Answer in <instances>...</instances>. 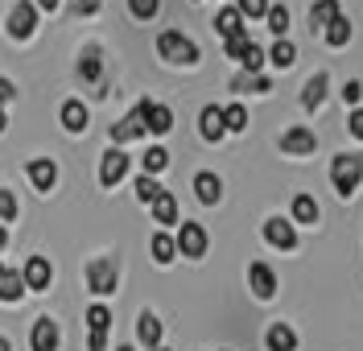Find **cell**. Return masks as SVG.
<instances>
[{
    "label": "cell",
    "mask_w": 363,
    "mask_h": 351,
    "mask_svg": "<svg viewBox=\"0 0 363 351\" xmlns=\"http://www.w3.org/2000/svg\"><path fill=\"white\" fill-rule=\"evenodd\" d=\"M157 54L165 62H174V67H194L199 62V46L186 33H178V29H165L157 38Z\"/></svg>",
    "instance_id": "6da1fadb"
},
{
    "label": "cell",
    "mask_w": 363,
    "mask_h": 351,
    "mask_svg": "<svg viewBox=\"0 0 363 351\" xmlns=\"http://www.w3.org/2000/svg\"><path fill=\"white\" fill-rule=\"evenodd\" d=\"M359 178H363V162H359V157H351V153H339V157L330 162V182H335V190H339L342 199H347V194H355Z\"/></svg>",
    "instance_id": "7a4b0ae2"
},
{
    "label": "cell",
    "mask_w": 363,
    "mask_h": 351,
    "mask_svg": "<svg viewBox=\"0 0 363 351\" xmlns=\"http://www.w3.org/2000/svg\"><path fill=\"white\" fill-rule=\"evenodd\" d=\"M116 281H120V273H116V260L112 257H99L87 264V285L91 294H116Z\"/></svg>",
    "instance_id": "3957f363"
},
{
    "label": "cell",
    "mask_w": 363,
    "mask_h": 351,
    "mask_svg": "<svg viewBox=\"0 0 363 351\" xmlns=\"http://www.w3.org/2000/svg\"><path fill=\"white\" fill-rule=\"evenodd\" d=\"M206 232H203V223H182V232H178V252L182 257H190V260H203L206 257Z\"/></svg>",
    "instance_id": "277c9868"
},
{
    "label": "cell",
    "mask_w": 363,
    "mask_h": 351,
    "mask_svg": "<svg viewBox=\"0 0 363 351\" xmlns=\"http://www.w3.org/2000/svg\"><path fill=\"white\" fill-rule=\"evenodd\" d=\"M33 29H38V4L21 0V4L9 13V33H13L17 42H25V38H33Z\"/></svg>",
    "instance_id": "5b68a950"
},
{
    "label": "cell",
    "mask_w": 363,
    "mask_h": 351,
    "mask_svg": "<svg viewBox=\"0 0 363 351\" xmlns=\"http://www.w3.org/2000/svg\"><path fill=\"white\" fill-rule=\"evenodd\" d=\"M136 108H140V116H145V128H149V133H157V137H165V133L174 128V112H169L165 104H153V99H140Z\"/></svg>",
    "instance_id": "8992f818"
},
{
    "label": "cell",
    "mask_w": 363,
    "mask_h": 351,
    "mask_svg": "<svg viewBox=\"0 0 363 351\" xmlns=\"http://www.w3.org/2000/svg\"><path fill=\"white\" fill-rule=\"evenodd\" d=\"M264 240H269L272 248H297V228L289 223V219H281V215H272V219H264Z\"/></svg>",
    "instance_id": "52a82bcc"
},
{
    "label": "cell",
    "mask_w": 363,
    "mask_h": 351,
    "mask_svg": "<svg viewBox=\"0 0 363 351\" xmlns=\"http://www.w3.org/2000/svg\"><path fill=\"white\" fill-rule=\"evenodd\" d=\"M124 174H128V153H124V149H108L104 162H99V182H104V186H116Z\"/></svg>",
    "instance_id": "ba28073f"
},
{
    "label": "cell",
    "mask_w": 363,
    "mask_h": 351,
    "mask_svg": "<svg viewBox=\"0 0 363 351\" xmlns=\"http://www.w3.org/2000/svg\"><path fill=\"white\" fill-rule=\"evenodd\" d=\"M314 145H318V137L310 133V128H301V124L281 137V149H285L289 157H306V153H314Z\"/></svg>",
    "instance_id": "9c48e42d"
},
{
    "label": "cell",
    "mask_w": 363,
    "mask_h": 351,
    "mask_svg": "<svg viewBox=\"0 0 363 351\" xmlns=\"http://www.w3.org/2000/svg\"><path fill=\"white\" fill-rule=\"evenodd\" d=\"M199 133H203V140H223L227 120H223V108H219V104H206L203 108V116H199Z\"/></svg>",
    "instance_id": "30bf717a"
},
{
    "label": "cell",
    "mask_w": 363,
    "mask_h": 351,
    "mask_svg": "<svg viewBox=\"0 0 363 351\" xmlns=\"http://www.w3.org/2000/svg\"><path fill=\"white\" fill-rule=\"evenodd\" d=\"M145 133H149V128H145V116H140V108H133V112L120 120V124H112V140H116V145H128V140L145 137Z\"/></svg>",
    "instance_id": "8fae6325"
},
{
    "label": "cell",
    "mask_w": 363,
    "mask_h": 351,
    "mask_svg": "<svg viewBox=\"0 0 363 351\" xmlns=\"http://www.w3.org/2000/svg\"><path fill=\"white\" fill-rule=\"evenodd\" d=\"M248 285H252L256 298H272V294H277V273H272L264 260H256V264L248 269Z\"/></svg>",
    "instance_id": "7c38bea8"
},
{
    "label": "cell",
    "mask_w": 363,
    "mask_h": 351,
    "mask_svg": "<svg viewBox=\"0 0 363 351\" xmlns=\"http://www.w3.org/2000/svg\"><path fill=\"white\" fill-rule=\"evenodd\" d=\"M29 347L33 351H58V323L54 318H38L33 335H29Z\"/></svg>",
    "instance_id": "4fadbf2b"
},
{
    "label": "cell",
    "mask_w": 363,
    "mask_h": 351,
    "mask_svg": "<svg viewBox=\"0 0 363 351\" xmlns=\"http://www.w3.org/2000/svg\"><path fill=\"white\" fill-rule=\"evenodd\" d=\"M29 182H33V190H54V182H58V165L50 162V157H38V162H29Z\"/></svg>",
    "instance_id": "5bb4252c"
},
{
    "label": "cell",
    "mask_w": 363,
    "mask_h": 351,
    "mask_svg": "<svg viewBox=\"0 0 363 351\" xmlns=\"http://www.w3.org/2000/svg\"><path fill=\"white\" fill-rule=\"evenodd\" d=\"M21 277H25L29 289H45L50 277H54V269H50V260H45V257H29V260H25V269H21Z\"/></svg>",
    "instance_id": "9a60e30c"
},
{
    "label": "cell",
    "mask_w": 363,
    "mask_h": 351,
    "mask_svg": "<svg viewBox=\"0 0 363 351\" xmlns=\"http://www.w3.org/2000/svg\"><path fill=\"white\" fill-rule=\"evenodd\" d=\"M194 194H199V203L215 207V203H219V194H223V182H219V174H211V169L194 174Z\"/></svg>",
    "instance_id": "2e32d148"
},
{
    "label": "cell",
    "mask_w": 363,
    "mask_h": 351,
    "mask_svg": "<svg viewBox=\"0 0 363 351\" xmlns=\"http://www.w3.org/2000/svg\"><path fill=\"white\" fill-rule=\"evenodd\" d=\"M136 335H140V343L149 351L161 347V318L153 314V310H140V318H136Z\"/></svg>",
    "instance_id": "e0dca14e"
},
{
    "label": "cell",
    "mask_w": 363,
    "mask_h": 351,
    "mask_svg": "<svg viewBox=\"0 0 363 351\" xmlns=\"http://www.w3.org/2000/svg\"><path fill=\"white\" fill-rule=\"evenodd\" d=\"M264 347L269 351H297V330L289 323H272L264 335Z\"/></svg>",
    "instance_id": "ac0fdd59"
},
{
    "label": "cell",
    "mask_w": 363,
    "mask_h": 351,
    "mask_svg": "<svg viewBox=\"0 0 363 351\" xmlns=\"http://www.w3.org/2000/svg\"><path fill=\"white\" fill-rule=\"evenodd\" d=\"M215 29H219V38H223V42H231V38H248L240 9H223V13L215 17Z\"/></svg>",
    "instance_id": "d6986e66"
},
{
    "label": "cell",
    "mask_w": 363,
    "mask_h": 351,
    "mask_svg": "<svg viewBox=\"0 0 363 351\" xmlns=\"http://www.w3.org/2000/svg\"><path fill=\"white\" fill-rule=\"evenodd\" d=\"M326 87H330V79L318 70L314 79L301 87V108H306V112H318V108H322V99H326Z\"/></svg>",
    "instance_id": "ffe728a7"
},
{
    "label": "cell",
    "mask_w": 363,
    "mask_h": 351,
    "mask_svg": "<svg viewBox=\"0 0 363 351\" xmlns=\"http://www.w3.org/2000/svg\"><path fill=\"white\" fill-rule=\"evenodd\" d=\"M342 9H339V0H318L314 9H310V29L314 33H326V25L339 17Z\"/></svg>",
    "instance_id": "44dd1931"
},
{
    "label": "cell",
    "mask_w": 363,
    "mask_h": 351,
    "mask_svg": "<svg viewBox=\"0 0 363 351\" xmlns=\"http://www.w3.org/2000/svg\"><path fill=\"white\" fill-rule=\"evenodd\" d=\"M25 289H29V285H25V277L17 269H4V273H0V302H17Z\"/></svg>",
    "instance_id": "7402d4cb"
},
{
    "label": "cell",
    "mask_w": 363,
    "mask_h": 351,
    "mask_svg": "<svg viewBox=\"0 0 363 351\" xmlns=\"http://www.w3.org/2000/svg\"><path fill=\"white\" fill-rule=\"evenodd\" d=\"M62 128H67V133H83V128H87V108H83L79 99H67V104H62Z\"/></svg>",
    "instance_id": "603a6c76"
},
{
    "label": "cell",
    "mask_w": 363,
    "mask_h": 351,
    "mask_svg": "<svg viewBox=\"0 0 363 351\" xmlns=\"http://www.w3.org/2000/svg\"><path fill=\"white\" fill-rule=\"evenodd\" d=\"M231 91H256V95H264V91H272V83L264 79V74H244V70H240V74L231 79Z\"/></svg>",
    "instance_id": "cb8c5ba5"
},
{
    "label": "cell",
    "mask_w": 363,
    "mask_h": 351,
    "mask_svg": "<svg viewBox=\"0 0 363 351\" xmlns=\"http://www.w3.org/2000/svg\"><path fill=\"white\" fill-rule=\"evenodd\" d=\"M149 252H153L157 264H169V260L178 257V240H169L165 232H157V235H153V244H149Z\"/></svg>",
    "instance_id": "d4e9b609"
},
{
    "label": "cell",
    "mask_w": 363,
    "mask_h": 351,
    "mask_svg": "<svg viewBox=\"0 0 363 351\" xmlns=\"http://www.w3.org/2000/svg\"><path fill=\"white\" fill-rule=\"evenodd\" d=\"M112 327V310L108 306H91L87 310V335H108Z\"/></svg>",
    "instance_id": "484cf974"
},
{
    "label": "cell",
    "mask_w": 363,
    "mask_h": 351,
    "mask_svg": "<svg viewBox=\"0 0 363 351\" xmlns=\"http://www.w3.org/2000/svg\"><path fill=\"white\" fill-rule=\"evenodd\" d=\"M322 38H326V42H330V46H347V42H351V21H347V17H335V21L326 25V33H322Z\"/></svg>",
    "instance_id": "4316f807"
},
{
    "label": "cell",
    "mask_w": 363,
    "mask_h": 351,
    "mask_svg": "<svg viewBox=\"0 0 363 351\" xmlns=\"http://www.w3.org/2000/svg\"><path fill=\"white\" fill-rule=\"evenodd\" d=\"M153 219L157 223H178V199L174 194H161L157 203H153Z\"/></svg>",
    "instance_id": "83f0119b"
},
{
    "label": "cell",
    "mask_w": 363,
    "mask_h": 351,
    "mask_svg": "<svg viewBox=\"0 0 363 351\" xmlns=\"http://www.w3.org/2000/svg\"><path fill=\"white\" fill-rule=\"evenodd\" d=\"M264 62H269V54H264V50L256 46V42H252V46L244 50V58H240L244 74H260V70H264Z\"/></svg>",
    "instance_id": "f1b7e54d"
},
{
    "label": "cell",
    "mask_w": 363,
    "mask_h": 351,
    "mask_svg": "<svg viewBox=\"0 0 363 351\" xmlns=\"http://www.w3.org/2000/svg\"><path fill=\"white\" fill-rule=\"evenodd\" d=\"M223 120H227V133H244V128H248V108H244V104H227Z\"/></svg>",
    "instance_id": "f546056e"
},
{
    "label": "cell",
    "mask_w": 363,
    "mask_h": 351,
    "mask_svg": "<svg viewBox=\"0 0 363 351\" xmlns=\"http://www.w3.org/2000/svg\"><path fill=\"white\" fill-rule=\"evenodd\" d=\"M294 58H297V50H294V42H285V38L269 50V62H272V67H281V70L294 67Z\"/></svg>",
    "instance_id": "4dcf8cb0"
},
{
    "label": "cell",
    "mask_w": 363,
    "mask_h": 351,
    "mask_svg": "<svg viewBox=\"0 0 363 351\" xmlns=\"http://www.w3.org/2000/svg\"><path fill=\"white\" fill-rule=\"evenodd\" d=\"M79 74H83L87 83H99V74H104V62H99V50H87V54H83V62H79Z\"/></svg>",
    "instance_id": "1f68e13d"
},
{
    "label": "cell",
    "mask_w": 363,
    "mask_h": 351,
    "mask_svg": "<svg viewBox=\"0 0 363 351\" xmlns=\"http://www.w3.org/2000/svg\"><path fill=\"white\" fill-rule=\"evenodd\" d=\"M294 219L297 223H314L318 219V203L310 199V194H297L294 199Z\"/></svg>",
    "instance_id": "d6a6232c"
},
{
    "label": "cell",
    "mask_w": 363,
    "mask_h": 351,
    "mask_svg": "<svg viewBox=\"0 0 363 351\" xmlns=\"http://www.w3.org/2000/svg\"><path fill=\"white\" fill-rule=\"evenodd\" d=\"M161 194H165V190L157 186V178H149V174H145V178H136V199H140V203H149V207H153Z\"/></svg>",
    "instance_id": "836d02e7"
},
{
    "label": "cell",
    "mask_w": 363,
    "mask_h": 351,
    "mask_svg": "<svg viewBox=\"0 0 363 351\" xmlns=\"http://www.w3.org/2000/svg\"><path fill=\"white\" fill-rule=\"evenodd\" d=\"M264 21H269V29L277 38H285V29H289V9H285V4H269V17H264Z\"/></svg>",
    "instance_id": "e575fe53"
},
{
    "label": "cell",
    "mask_w": 363,
    "mask_h": 351,
    "mask_svg": "<svg viewBox=\"0 0 363 351\" xmlns=\"http://www.w3.org/2000/svg\"><path fill=\"white\" fill-rule=\"evenodd\" d=\"M165 165H169V153H165V149H149V153H145V174H149V178H153V174H161V169H165Z\"/></svg>",
    "instance_id": "d590c367"
},
{
    "label": "cell",
    "mask_w": 363,
    "mask_h": 351,
    "mask_svg": "<svg viewBox=\"0 0 363 351\" xmlns=\"http://www.w3.org/2000/svg\"><path fill=\"white\" fill-rule=\"evenodd\" d=\"M128 9H133L136 21H149V17H157L161 0H128Z\"/></svg>",
    "instance_id": "8d00e7d4"
},
{
    "label": "cell",
    "mask_w": 363,
    "mask_h": 351,
    "mask_svg": "<svg viewBox=\"0 0 363 351\" xmlns=\"http://www.w3.org/2000/svg\"><path fill=\"white\" fill-rule=\"evenodd\" d=\"M342 99H347L351 108H359L363 104V83L359 79H347V83H342Z\"/></svg>",
    "instance_id": "74e56055"
},
{
    "label": "cell",
    "mask_w": 363,
    "mask_h": 351,
    "mask_svg": "<svg viewBox=\"0 0 363 351\" xmlns=\"http://www.w3.org/2000/svg\"><path fill=\"white\" fill-rule=\"evenodd\" d=\"M240 17H269V0H240Z\"/></svg>",
    "instance_id": "f35d334b"
},
{
    "label": "cell",
    "mask_w": 363,
    "mask_h": 351,
    "mask_svg": "<svg viewBox=\"0 0 363 351\" xmlns=\"http://www.w3.org/2000/svg\"><path fill=\"white\" fill-rule=\"evenodd\" d=\"M17 215V199H13V190H0V223H9Z\"/></svg>",
    "instance_id": "ab89813d"
},
{
    "label": "cell",
    "mask_w": 363,
    "mask_h": 351,
    "mask_svg": "<svg viewBox=\"0 0 363 351\" xmlns=\"http://www.w3.org/2000/svg\"><path fill=\"white\" fill-rule=\"evenodd\" d=\"M248 46H252L248 38H231V42H223L227 58H235V62H240V58H244V50H248Z\"/></svg>",
    "instance_id": "60d3db41"
},
{
    "label": "cell",
    "mask_w": 363,
    "mask_h": 351,
    "mask_svg": "<svg viewBox=\"0 0 363 351\" xmlns=\"http://www.w3.org/2000/svg\"><path fill=\"white\" fill-rule=\"evenodd\" d=\"M347 128H351V137H355V140H363V108H355V112H351Z\"/></svg>",
    "instance_id": "b9f144b4"
},
{
    "label": "cell",
    "mask_w": 363,
    "mask_h": 351,
    "mask_svg": "<svg viewBox=\"0 0 363 351\" xmlns=\"http://www.w3.org/2000/svg\"><path fill=\"white\" fill-rule=\"evenodd\" d=\"M99 4H104V0H74V13L87 17V13H99Z\"/></svg>",
    "instance_id": "7bdbcfd3"
},
{
    "label": "cell",
    "mask_w": 363,
    "mask_h": 351,
    "mask_svg": "<svg viewBox=\"0 0 363 351\" xmlns=\"http://www.w3.org/2000/svg\"><path fill=\"white\" fill-rule=\"evenodd\" d=\"M13 95H17V87H13V83H9V79H0V104H9V99H13Z\"/></svg>",
    "instance_id": "ee69618b"
},
{
    "label": "cell",
    "mask_w": 363,
    "mask_h": 351,
    "mask_svg": "<svg viewBox=\"0 0 363 351\" xmlns=\"http://www.w3.org/2000/svg\"><path fill=\"white\" fill-rule=\"evenodd\" d=\"M87 347L91 351H104V347H108V335H87Z\"/></svg>",
    "instance_id": "f6af8a7d"
},
{
    "label": "cell",
    "mask_w": 363,
    "mask_h": 351,
    "mask_svg": "<svg viewBox=\"0 0 363 351\" xmlns=\"http://www.w3.org/2000/svg\"><path fill=\"white\" fill-rule=\"evenodd\" d=\"M38 9H58V0H38Z\"/></svg>",
    "instance_id": "bcb514c9"
},
{
    "label": "cell",
    "mask_w": 363,
    "mask_h": 351,
    "mask_svg": "<svg viewBox=\"0 0 363 351\" xmlns=\"http://www.w3.org/2000/svg\"><path fill=\"white\" fill-rule=\"evenodd\" d=\"M4 244H9V232H4V223H0V248H4Z\"/></svg>",
    "instance_id": "7dc6e473"
},
{
    "label": "cell",
    "mask_w": 363,
    "mask_h": 351,
    "mask_svg": "<svg viewBox=\"0 0 363 351\" xmlns=\"http://www.w3.org/2000/svg\"><path fill=\"white\" fill-rule=\"evenodd\" d=\"M4 128H9V120H4V108H0V133H4Z\"/></svg>",
    "instance_id": "c3c4849f"
},
{
    "label": "cell",
    "mask_w": 363,
    "mask_h": 351,
    "mask_svg": "<svg viewBox=\"0 0 363 351\" xmlns=\"http://www.w3.org/2000/svg\"><path fill=\"white\" fill-rule=\"evenodd\" d=\"M0 351H13V347H9V339H4V335H0Z\"/></svg>",
    "instance_id": "681fc988"
},
{
    "label": "cell",
    "mask_w": 363,
    "mask_h": 351,
    "mask_svg": "<svg viewBox=\"0 0 363 351\" xmlns=\"http://www.w3.org/2000/svg\"><path fill=\"white\" fill-rule=\"evenodd\" d=\"M120 351H133V347H120Z\"/></svg>",
    "instance_id": "f907efd6"
},
{
    "label": "cell",
    "mask_w": 363,
    "mask_h": 351,
    "mask_svg": "<svg viewBox=\"0 0 363 351\" xmlns=\"http://www.w3.org/2000/svg\"><path fill=\"white\" fill-rule=\"evenodd\" d=\"M0 273H4V264H0Z\"/></svg>",
    "instance_id": "816d5d0a"
},
{
    "label": "cell",
    "mask_w": 363,
    "mask_h": 351,
    "mask_svg": "<svg viewBox=\"0 0 363 351\" xmlns=\"http://www.w3.org/2000/svg\"><path fill=\"white\" fill-rule=\"evenodd\" d=\"M157 351H165V347H157Z\"/></svg>",
    "instance_id": "f5cc1de1"
}]
</instances>
